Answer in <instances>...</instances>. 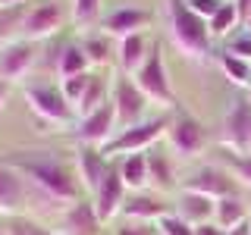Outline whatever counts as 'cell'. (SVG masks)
Here are the masks:
<instances>
[{
    "label": "cell",
    "instance_id": "cell-22",
    "mask_svg": "<svg viewBox=\"0 0 251 235\" xmlns=\"http://www.w3.org/2000/svg\"><path fill=\"white\" fill-rule=\"evenodd\" d=\"M248 216H251V207H248V204L239 198V194H235V198H223V201H217L214 223L220 226V229H226V232H229L232 226L245 223Z\"/></svg>",
    "mask_w": 251,
    "mask_h": 235
},
{
    "label": "cell",
    "instance_id": "cell-27",
    "mask_svg": "<svg viewBox=\"0 0 251 235\" xmlns=\"http://www.w3.org/2000/svg\"><path fill=\"white\" fill-rule=\"evenodd\" d=\"M242 19H239V10H235V3H223L220 10L207 19V28H210V38H226L232 28H239Z\"/></svg>",
    "mask_w": 251,
    "mask_h": 235
},
{
    "label": "cell",
    "instance_id": "cell-16",
    "mask_svg": "<svg viewBox=\"0 0 251 235\" xmlns=\"http://www.w3.org/2000/svg\"><path fill=\"white\" fill-rule=\"evenodd\" d=\"M110 166H113V163L100 154V147H78V182H82V188L91 198L98 194V188L107 179Z\"/></svg>",
    "mask_w": 251,
    "mask_h": 235
},
{
    "label": "cell",
    "instance_id": "cell-31",
    "mask_svg": "<svg viewBox=\"0 0 251 235\" xmlns=\"http://www.w3.org/2000/svg\"><path fill=\"white\" fill-rule=\"evenodd\" d=\"M154 226H157V235H195V226H188L176 210L167 213V216H160Z\"/></svg>",
    "mask_w": 251,
    "mask_h": 235
},
{
    "label": "cell",
    "instance_id": "cell-32",
    "mask_svg": "<svg viewBox=\"0 0 251 235\" xmlns=\"http://www.w3.org/2000/svg\"><path fill=\"white\" fill-rule=\"evenodd\" d=\"M226 169L232 172V179L239 185L251 188V157H239V154H226Z\"/></svg>",
    "mask_w": 251,
    "mask_h": 235
},
{
    "label": "cell",
    "instance_id": "cell-35",
    "mask_svg": "<svg viewBox=\"0 0 251 235\" xmlns=\"http://www.w3.org/2000/svg\"><path fill=\"white\" fill-rule=\"evenodd\" d=\"M6 226H10V235H47V229H41L38 223H31V219H22V216H13Z\"/></svg>",
    "mask_w": 251,
    "mask_h": 235
},
{
    "label": "cell",
    "instance_id": "cell-7",
    "mask_svg": "<svg viewBox=\"0 0 251 235\" xmlns=\"http://www.w3.org/2000/svg\"><path fill=\"white\" fill-rule=\"evenodd\" d=\"M25 100H28V107L47 122H73L75 119V110H73V104H69L66 97H63L60 85L31 82V85H25Z\"/></svg>",
    "mask_w": 251,
    "mask_h": 235
},
{
    "label": "cell",
    "instance_id": "cell-11",
    "mask_svg": "<svg viewBox=\"0 0 251 235\" xmlns=\"http://www.w3.org/2000/svg\"><path fill=\"white\" fill-rule=\"evenodd\" d=\"M113 129H116V107L113 100H107L100 110H94L91 116L78 119V129H75V138L82 147H104L110 138H113Z\"/></svg>",
    "mask_w": 251,
    "mask_h": 235
},
{
    "label": "cell",
    "instance_id": "cell-38",
    "mask_svg": "<svg viewBox=\"0 0 251 235\" xmlns=\"http://www.w3.org/2000/svg\"><path fill=\"white\" fill-rule=\"evenodd\" d=\"M226 235H251V216L245 219V223H239V226H232Z\"/></svg>",
    "mask_w": 251,
    "mask_h": 235
},
{
    "label": "cell",
    "instance_id": "cell-12",
    "mask_svg": "<svg viewBox=\"0 0 251 235\" xmlns=\"http://www.w3.org/2000/svg\"><path fill=\"white\" fill-rule=\"evenodd\" d=\"M91 204H94V213H98L100 223H110V219L120 216V210L126 204V182L120 176V166H110L107 179L100 182V188L91 198Z\"/></svg>",
    "mask_w": 251,
    "mask_h": 235
},
{
    "label": "cell",
    "instance_id": "cell-24",
    "mask_svg": "<svg viewBox=\"0 0 251 235\" xmlns=\"http://www.w3.org/2000/svg\"><path fill=\"white\" fill-rule=\"evenodd\" d=\"M120 176H123L126 188H132L135 194L145 191V185H151V182H148V157H145V154H129V157H123Z\"/></svg>",
    "mask_w": 251,
    "mask_h": 235
},
{
    "label": "cell",
    "instance_id": "cell-42",
    "mask_svg": "<svg viewBox=\"0 0 251 235\" xmlns=\"http://www.w3.org/2000/svg\"><path fill=\"white\" fill-rule=\"evenodd\" d=\"M245 31H251V10H248V16H245Z\"/></svg>",
    "mask_w": 251,
    "mask_h": 235
},
{
    "label": "cell",
    "instance_id": "cell-28",
    "mask_svg": "<svg viewBox=\"0 0 251 235\" xmlns=\"http://www.w3.org/2000/svg\"><path fill=\"white\" fill-rule=\"evenodd\" d=\"M78 44H82L85 53H88L91 66H107V60H110V35H88Z\"/></svg>",
    "mask_w": 251,
    "mask_h": 235
},
{
    "label": "cell",
    "instance_id": "cell-17",
    "mask_svg": "<svg viewBox=\"0 0 251 235\" xmlns=\"http://www.w3.org/2000/svg\"><path fill=\"white\" fill-rule=\"evenodd\" d=\"M167 213H173L170 204L163 201L160 194H145V191L126 198L123 210H120L123 219H135V223H157V219L167 216Z\"/></svg>",
    "mask_w": 251,
    "mask_h": 235
},
{
    "label": "cell",
    "instance_id": "cell-10",
    "mask_svg": "<svg viewBox=\"0 0 251 235\" xmlns=\"http://www.w3.org/2000/svg\"><path fill=\"white\" fill-rule=\"evenodd\" d=\"M66 22V10H63L60 0H41V3L28 6L25 22H22V35L25 41H38V38L57 35Z\"/></svg>",
    "mask_w": 251,
    "mask_h": 235
},
{
    "label": "cell",
    "instance_id": "cell-44",
    "mask_svg": "<svg viewBox=\"0 0 251 235\" xmlns=\"http://www.w3.org/2000/svg\"><path fill=\"white\" fill-rule=\"evenodd\" d=\"M248 94H251V88H248Z\"/></svg>",
    "mask_w": 251,
    "mask_h": 235
},
{
    "label": "cell",
    "instance_id": "cell-18",
    "mask_svg": "<svg viewBox=\"0 0 251 235\" xmlns=\"http://www.w3.org/2000/svg\"><path fill=\"white\" fill-rule=\"evenodd\" d=\"M151 22V13L148 10H138V6H123V10H113L110 16H104V22H100V28H104V35L110 38H129V35H138L141 28Z\"/></svg>",
    "mask_w": 251,
    "mask_h": 235
},
{
    "label": "cell",
    "instance_id": "cell-13",
    "mask_svg": "<svg viewBox=\"0 0 251 235\" xmlns=\"http://www.w3.org/2000/svg\"><path fill=\"white\" fill-rule=\"evenodd\" d=\"M31 188L13 166H6L0 160V216H19V210L25 207Z\"/></svg>",
    "mask_w": 251,
    "mask_h": 235
},
{
    "label": "cell",
    "instance_id": "cell-6",
    "mask_svg": "<svg viewBox=\"0 0 251 235\" xmlns=\"http://www.w3.org/2000/svg\"><path fill=\"white\" fill-rule=\"evenodd\" d=\"M223 144L239 157H251V100L235 97L232 107L223 116V132H220Z\"/></svg>",
    "mask_w": 251,
    "mask_h": 235
},
{
    "label": "cell",
    "instance_id": "cell-26",
    "mask_svg": "<svg viewBox=\"0 0 251 235\" xmlns=\"http://www.w3.org/2000/svg\"><path fill=\"white\" fill-rule=\"evenodd\" d=\"M220 63V69L226 72V78H229L232 85H239V88H251V63L248 60H239V57H232V53H220L217 57Z\"/></svg>",
    "mask_w": 251,
    "mask_h": 235
},
{
    "label": "cell",
    "instance_id": "cell-43",
    "mask_svg": "<svg viewBox=\"0 0 251 235\" xmlns=\"http://www.w3.org/2000/svg\"><path fill=\"white\" fill-rule=\"evenodd\" d=\"M223 3H232V0H223Z\"/></svg>",
    "mask_w": 251,
    "mask_h": 235
},
{
    "label": "cell",
    "instance_id": "cell-39",
    "mask_svg": "<svg viewBox=\"0 0 251 235\" xmlns=\"http://www.w3.org/2000/svg\"><path fill=\"white\" fill-rule=\"evenodd\" d=\"M28 0H0V6H25Z\"/></svg>",
    "mask_w": 251,
    "mask_h": 235
},
{
    "label": "cell",
    "instance_id": "cell-21",
    "mask_svg": "<svg viewBox=\"0 0 251 235\" xmlns=\"http://www.w3.org/2000/svg\"><path fill=\"white\" fill-rule=\"evenodd\" d=\"M148 50H151V44H148V38L141 35H129V38H123L120 47H116V60H120V69H123V75H135L138 72V66L145 63L148 57Z\"/></svg>",
    "mask_w": 251,
    "mask_h": 235
},
{
    "label": "cell",
    "instance_id": "cell-4",
    "mask_svg": "<svg viewBox=\"0 0 251 235\" xmlns=\"http://www.w3.org/2000/svg\"><path fill=\"white\" fill-rule=\"evenodd\" d=\"M132 78H135V85L141 88V94H145L148 100H157V104H167V107L176 104L173 88H170V78H167V66H163V53H160V44L157 41L151 44L145 63L138 66V72Z\"/></svg>",
    "mask_w": 251,
    "mask_h": 235
},
{
    "label": "cell",
    "instance_id": "cell-37",
    "mask_svg": "<svg viewBox=\"0 0 251 235\" xmlns=\"http://www.w3.org/2000/svg\"><path fill=\"white\" fill-rule=\"evenodd\" d=\"M195 235H226V229H220L217 223H201L195 226Z\"/></svg>",
    "mask_w": 251,
    "mask_h": 235
},
{
    "label": "cell",
    "instance_id": "cell-36",
    "mask_svg": "<svg viewBox=\"0 0 251 235\" xmlns=\"http://www.w3.org/2000/svg\"><path fill=\"white\" fill-rule=\"evenodd\" d=\"M185 3H188V10L198 13L201 19H210V16H214L220 6H223V0H185Z\"/></svg>",
    "mask_w": 251,
    "mask_h": 235
},
{
    "label": "cell",
    "instance_id": "cell-14",
    "mask_svg": "<svg viewBox=\"0 0 251 235\" xmlns=\"http://www.w3.org/2000/svg\"><path fill=\"white\" fill-rule=\"evenodd\" d=\"M35 66V44L31 41H10L0 47V78L6 82H16Z\"/></svg>",
    "mask_w": 251,
    "mask_h": 235
},
{
    "label": "cell",
    "instance_id": "cell-19",
    "mask_svg": "<svg viewBox=\"0 0 251 235\" xmlns=\"http://www.w3.org/2000/svg\"><path fill=\"white\" fill-rule=\"evenodd\" d=\"M173 210H176L188 226H201V223H214L217 201L207 198V194H198V191H179V201H176Z\"/></svg>",
    "mask_w": 251,
    "mask_h": 235
},
{
    "label": "cell",
    "instance_id": "cell-1",
    "mask_svg": "<svg viewBox=\"0 0 251 235\" xmlns=\"http://www.w3.org/2000/svg\"><path fill=\"white\" fill-rule=\"evenodd\" d=\"M3 163L19 172L35 194H41L57 207L60 204L69 207V204L82 201L85 188L78 182V172L73 166H66L60 157H53L50 151H16V154H6Z\"/></svg>",
    "mask_w": 251,
    "mask_h": 235
},
{
    "label": "cell",
    "instance_id": "cell-8",
    "mask_svg": "<svg viewBox=\"0 0 251 235\" xmlns=\"http://www.w3.org/2000/svg\"><path fill=\"white\" fill-rule=\"evenodd\" d=\"M182 191H198V194H207L214 201H223V198H235L239 194V182L232 179V172L226 166H207L195 169L188 179H182Z\"/></svg>",
    "mask_w": 251,
    "mask_h": 235
},
{
    "label": "cell",
    "instance_id": "cell-9",
    "mask_svg": "<svg viewBox=\"0 0 251 235\" xmlns=\"http://www.w3.org/2000/svg\"><path fill=\"white\" fill-rule=\"evenodd\" d=\"M167 141L182 160H192V157H198L204 151V144H207V129H204V122L195 119L192 113H182L170 122Z\"/></svg>",
    "mask_w": 251,
    "mask_h": 235
},
{
    "label": "cell",
    "instance_id": "cell-33",
    "mask_svg": "<svg viewBox=\"0 0 251 235\" xmlns=\"http://www.w3.org/2000/svg\"><path fill=\"white\" fill-rule=\"evenodd\" d=\"M110 235H157L154 223H135V219H120Z\"/></svg>",
    "mask_w": 251,
    "mask_h": 235
},
{
    "label": "cell",
    "instance_id": "cell-15",
    "mask_svg": "<svg viewBox=\"0 0 251 235\" xmlns=\"http://www.w3.org/2000/svg\"><path fill=\"white\" fill-rule=\"evenodd\" d=\"M100 226L104 223L94 213V204L91 201H75L63 210L57 235H100Z\"/></svg>",
    "mask_w": 251,
    "mask_h": 235
},
{
    "label": "cell",
    "instance_id": "cell-30",
    "mask_svg": "<svg viewBox=\"0 0 251 235\" xmlns=\"http://www.w3.org/2000/svg\"><path fill=\"white\" fill-rule=\"evenodd\" d=\"M100 19V0H73V22L78 28H88Z\"/></svg>",
    "mask_w": 251,
    "mask_h": 235
},
{
    "label": "cell",
    "instance_id": "cell-41",
    "mask_svg": "<svg viewBox=\"0 0 251 235\" xmlns=\"http://www.w3.org/2000/svg\"><path fill=\"white\" fill-rule=\"evenodd\" d=\"M0 235H10V226L6 223H0Z\"/></svg>",
    "mask_w": 251,
    "mask_h": 235
},
{
    "label": "cell",
    "instance_id": "cell-34",
    "mask_svg": "<svg viewBox=\"0 0 251 235\" xmlns=\"http://www.w3.org/2000/svg\"><path fill=\"white\" fill-rule=\"evenodd\" d=\"M226 53H232V57L251 63V31H242V35H235L232 41L226 44Z\"/></svg>",
    "mask_w": 251,
    "mask_h": 235
},
{
    "label": "cell",
    "instance_id": "cell-5",
    "mask_svg": "<svg viewBox=\"0 0 251 235\" xmlns=\"http://www.w3.org/2000/svg\"><path fill=\"white\" fill-rule=\"evenodd\" d=\"M110 100H113V107H116V125H120V132L145 122L148 97L141 94L135 78H129V75L113 78V94H110Z\"/></svg>",
    "mask_w": 251,
    "mask_h": 235
},
{
    "label": "cell",
    "instance_id": "cell-40",
    "mask_svg": "<svg viewBox=\"0 0 251 235\" xmlns=\"http://www.w3.org/2000/svg\"><path fill=\"white\" fill-rule=\"evenodd\" d=\"M3 100H6V88L0 85V107H3Z\"/></svg>",
    "mask_w": 251,
    "mask_h": 235
},
{
    "label": "cell",
    "instance_id": "cell-25",
    "mask_svg": "<svg viewBox=\"0 0 251 235\" xmlns=\"http://www.w3.org/2000/svg\"><path fill=\"white\" fill-rule=\"evenodd\" d=\"M107 88H110V82L107 78H100V75H91V85H88V91H85V97H82V104L75 107V116L78 119H85V116H91L94 110H100L107 104Z\"/></svg>",
    "mask_w": 251,
    "mask_h": 235
},
{
    "label": "cell",
    "instance_id": "cell-29",
    "mask_svg": "<svg viewBox=\"0 0 251 235\" xmlns=\"http://www.w3.org/2000/svg\"><path fill=\"white\" fill-rule=\"evenodd\" d=\"M91 75L94 72H82V75H69V78H63V82H60V91H63V97L73 104V110L82 104L85 91H88V85H91Z\"/></svg>",
    "mask_w": 251,
    "mask_h": 235
},
{
    "label": "cell",
    "instance_id": "cell-3",
    "mask_svg": "<svg viewBox=\"0 0 251 235\" xmlns=\"http://www.w3.org/2000/svg\"><path fill=\"white\" fill-rule=\"evenodd\" d=\"M170 122H173L170 116H154V119H145V122L132 125V129H123L120 135H113L104 147H100V154H104L107 160L116 157V154H145L167 135Z\"/></svg>",
    "mask_w": 251,
    "mask_h": 235
},
{
    "label": "cell",
    "instance_id": "cell-23",
    "mask_svg": "<svg viewBox=\"0 0 251 235\" xmlns=\"http://www.w3.org/2000/svg\"><path fill=\"white\" fill-rule=\"evenodd\" d=\"M88 69H91V60H88V53L82 50V44H66L60 50V57H57L60 82L69 78V75H82V72H88Z\"/></svg>",
    "mask_w": 251,
    "mask_h": 235
},
{
    "label": "cell",
    "instance_id": "cell-2",
    "mask_svg": "<svg viewBox=\"0 0 251 235\" xmlns=\"http://www.w3.org/2000/svg\"><path fill=\"white\" fill-rule=\"evenodd\" d=\"M167 19H170V38L185 57L207 60L210 57V28L207 19L188 10L185 0H167Z\"/></svg>",
    "mask_w": 251,
    "mask_h": 235
},
{
    "label": "cell",
    "instance_id": "cell-20",
    "mask_svg": "<svg viewBox=\"0 0 251 235\" xmlns=\"http://www.w3.org/2000/svg\"><path fill=\"white\" fill-rule=\"evenodd\" d=\"M145 157H148V182L157 191H173L176 188V169H173L170 154L160 151V147H151V151H145Z\"/></svg>",
    "mask_w": 251,
    "mask_h": 235
}]
</instances>
